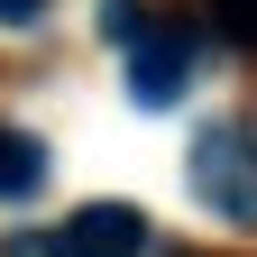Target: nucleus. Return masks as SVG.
I'll return each instance as SVG.
<instances>
[{
	"label": "nucleus",
	"mask_w": 257,
	"mask_h": 257,
	"mask_svg": "<svg viewBox=\"0 0 257 257\" xmlns=\"http://www.w3.org/2000/svg\"><path fill=\"white\" fill-rule=\"evenodd\" d=\"M101 37H119L128 92H138L147 110H166L175 92H184V74H193V37H184V28H147L128 0H101Z\"/></svg>",
	"instance_id": "obj_1"
},
{
	"label": "nucleus",
	"mask_w": 257,
	"mask_h": 257,
	"mask_svg": "<svg viewBox=\"0 0 257 257\" xmlns=\"http://www.w3.org/2000/svg\"><path fill=\"white\" fill-rule=\"evenodd\" d=\"M193 193L220 220L257 230V147H248V128H202L193 138Z\"/></svg>",
	"instance_id": "obj_2"
},
{
	"label": "nucleus",
	"mask_w": 257,
	"mask_h": 257,
	"mask_svg": "<svg viewBox=\"0 0 257 257\" xmlns=\"http://www.w3.org/2000/svg\"><path fill=\"white\" fill-rule=\"evenodd\" d=\"M138 248H147V211H128V202H83L46 239V257H138Z\"/></svg>",
	"instance_id": "obj_3"
},
{
	"label": "nucleus",
	"mask_w": 257,
	"mask_h": 257,
	"mask_svg": "<svg viewBox=\"0 0 257 257\" xmlns=\"http://www.w3.org/2000/svg\"><path fill=\"white\" fill-rule=\"evenodd\" d=\"M37 184H46V147L19 138V128H0V202H28Z\"/></svg>",
	"instance_id": "obj_4"
},
{
	"label": "nucleus",
	"mask_w": 257,
	"mask_h": 257,
	"mask_svg": "<svg viewBox=\"0 0 257 257\" xmlns=\"http://www.w3.org/2000/svg\"><path fill=\"white\" fill-rule=\"evenodd\" d=\"M220 19H230L239 37H257V0H220Z\"/></svg>",
	"instance_id": "obj_5"
},
{
	"label": "nucleus",
	"mask_w": 257,
	"mask_h": 257,
	"mask_svg": "<svg viewBox=\"0 0 257 257\" xmlns=\"http://www.w3.org/2000/svg\"><path fill=\"white\" fill-rule=\"evenodd\" d=\"M37 10H46V0H0V28H28Z\"/></svg>",
	"instance_id": "obj_6"
}]
</instances>
